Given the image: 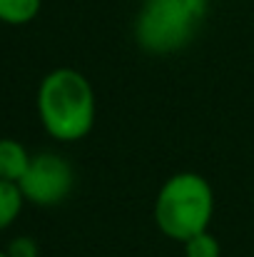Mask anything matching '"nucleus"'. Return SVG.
Here are the masks:
<instances>
[{"label": "nucleus", "mask_w": 254, "mask_h": 257, "mask_svg": "<svg viewBox=\"0 0 254 257\" xmlns=\"http://www.w3.org/2000/svg\"><path fill=\"white\" fill-rule=\"evenodd\" d=\"M38 117L58 143H78L97 122V97L92 83L75 68H55L38 85Z\"/></svg>", "instance_id": "1"}, {"label": "nucleus", "mask_w": 254, "mask_h": 257, "mask_svg": "<svg viewBox=\"0 0 254 257\" xmlns=\"http://www.w3.org/2000/svg\"><path fill=\"white\" fill-rule=\"evenodd\" d=\"M214 190L199 172L182 170L169 175L155 195V225L174 242H184L209 230L214 217Z\"/></svg>", "instance_id": "2"}, {"label": "nucleus", "mask_w": 254, "mask_h": 257, "mask_svg": "<svg viewBox=\"0 0 254 257\" xmlns=\"http://www.w3.org/2000/svg\"><path fill=\"white\" fill-rule=\"evenodd\" d=\"M204 15L207 0H142L132 23L135 43L147 55H174L197 38Z\"/></svg>", "instance_id": "3"}, {"label": "nucleus", "mask_w": 254, "mask_h": 257, "mask_svg": "<svg viewBox=\"0 0 254 257\" xmlns=\"http://www.w3.org/2000/svg\"><path fill=\"white\" fill-rule=\"evenodd\" d=\"M18 185L25 202L38 207H53L70 197L75 187V170L58 153H38L30 158V165Z\"/></svg>", "instance_id": "4"}, {"label": "nucleus", "mask_w": 254, "mask_h": 257, "mask_svg": "<svg viewBox=\"0 0 254 257\" xmlns=\"http://www.w3.org/2000/svg\"><path fill=\"white\" fill-rule=\"evenodd\" d=\"M30 158L33 155L25 150L23 143L13 138H0V180L20 182V177L30 165Z\"/></svg>", "instance_id": "5"}, {"label": "nucleus", "mask_w": 254, "mask_h": 257, "mask_svg": "<svg viewBox=\"0 0 254 257\" xmlns=\"http://www.w3.org/2000/svg\"><path fill=\"white\" fill-rule=\"evenodd\" d=\"M23 205H25V197L20 192V185L10 180H0V232L8 230L18 220V215L23 212Z\"/></svg>", "instance_id": "6"}, {"label": "nucleus", "mask_w": 254, "mask_h": 257, "mask_svg": "<svg viewBox=\"0 0 254 257\" xmlns=\"http://www.w3.org/2000/svg\"><path fill=\"white\" fill-rule=\"evenodd\" d=\"M43 0H0V23L5 25H28L38 18Z\"/></svg>", "instance_id": "7"}, {"label": "nucleus", "mask_w": 254, "mask_h": 257, "mask_svg": "<svg viewBox=\"0 0 254 257\" xmlns=\"http://www.w3.org/2000/svg\"><path fill=\"white\" fill-rule=\"evenodd\" d=\"M182 247H184V257H222V245L209 230L192 235L189 240L182 242Z\"/></svg>", "instance_id": "8"}, {"label": "nucleus", "mask_w": 254, "mask_h": 257, "mask_svg": "<svg viewBox=\"0 0 254 257\" xmlns=\"http://www.w3.org/2000/svg\"><path fill=\"white\" fill-rule=\"evenodd\" d=\"M5 252H8V257H38L40 255L38 242H35L33 237H28V235L10 240V245H8V250H5Z\"/></svg>", "instance_id": "9"}, {"label": "nucleus", "mask_w": 254, "mask_h": 257, "mask_svg": "<svg viewBox=\"0 0 254 257\" xmlns=\"http://www.w3.org/2000/svg\"><path fill=\"white\" fill-rule=\"evenodd\" d=\"M0 257H8V252H5V250H0Z\"/></svg>", "instance_id": "10"}]
</instances>
